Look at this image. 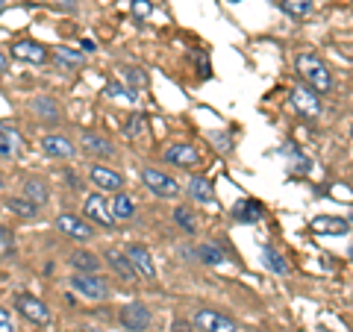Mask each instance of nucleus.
I'll list each match as a JSON object with an SVG mask.
<instances>
[{
	"label": "nucleus",
	"instance_id": "nucleus-10",
	"mask_svg": "<svg viewBox=\"0 0 353 332\" xmlns=\"http://www.w3.org/2000/svg\"><path fill=\"white\" fill-rule=\"evenodd\" d=\"M309 229L318 232V236H347L350 220L336 218V215H318L309 220Z\"/></svg>",
	"mask_w": 353,
	"mask_h": 332
},
{
	"label": "nucleus",
	"instance_id": "nucleus-7",
	"mask_svg": "<svg viewBox=\"0 0 353 332\" xmlns=\"http://www.w3.org/2000/svg\"><path fill=\"white\" fill-rule=\"evenodd\" d=\"M57 227H59V232H65V236H71V238H77V241L94 238V227L88 224V220L77 218V215H59V218H57Z\"/></svg>",
	"mask_w": 353,
	"mask_h": 332
},
{
	"label": "nucleus",
	"instance_id": "nucleus-33",
	"mask_svg": "<svg viewBox=\"0 0 353 332\" xmlns=\"http://www.w3.org/2000/svg\"><path fill=\"white\" fill-rule=\"evenodd\" d=\"M0 332H15V324H12V315L0 306Z\"/></svg>",
	"mask_w": 353,
	"mask_h": 332
},
{
	"label": "nucleus",
	"instance_id": "nucleus-14",
	"mask_svg": "<svg viewBox=\"0 0 353 332\" xmlns=\"http://www.w3.org/2000/svg\"><path fill=\"white\" fill-rule=\"evenodd\" d=\"M106 262H109V268H112V271L121 276V280H127V282H136L139 271H136V264L130 262V256H127V253L106 250Z\"/></svg>",
	"mask_w": 353,
	"mask_h": 332
},
{
	"label": "nucleus",
	"instance_id": "nucleus-13",
	"mask_svg": "<svg viewBox=\"0 0 353 332\" xmlns=\"http://www.w3.org/2000/svg\"><path fill=\"white\" fill-rule=\"evenodd\" d=\"M12 56L21 62H30V65H41V62H48V50H44L39 41H15Z\"/></svg>",
	"mask_w": 353,
	"mask_h": 332
},
{
	"label": "nucleus",
	"instance_id": "nucleus-32",
	"mask_svg": "<svg viewBox=\"0 0 353 332\" xmlns=\"http://www.w3.org/2000/svg\"><path fill=\"white\" fill-rule=\"evenodd\" d=\"M132 15L136 18H148V15H153V3L150 0H132Z\"/></svg>",
	"mask_w": 353,
	"mask_h": 332
},
{
	"label": "nucleus",
	"instance_id": "nucleus-9",
	"mask_svg": "<svg viewBox=\"0 0 353 332\" xmlns=\"http://www.w3.org/2000/svg\"><path fill=\"white\" fill-rule=\"evenodd\" d=\"M165 162L176 165V168H194L197 162H201V153L194 150V145H185V141H176L165 150Z\"/></svg>",
	"mask_w": 353,
	"mask_h": 332
},
{
	"label": "nucleus",
	"instance_id": "nucleus-38",
	"mask_svg": "<svg viewBox=\"0 0 353 332\" xmlns=\"http://www.w3.org/2000/svg\"><path fill=\"white\" fill-rule=\"evenodd\" d=\"M174 332H185V324H174Z\"/></svg>",
	"mask_w": 353,
	"mask_h": 332
},
{
	"label": "nucleus",
	"instance_id": "nucleus-26",
	"mask_svg": "<svg viewBox=\"0 0 353 332\" xmlns=\"http://www.w3.org/2000/svg\"><path fill=\"white\" fill-rule=\"evenodd\" d=\"M197 259H201L203 264H212V268H215V264H224L227 262V256L215 245H201V247H197Z\"/></svg>",
	"mask_w": 353,
	"mask_h": 332
},
{
	"label": "nucleus",
	"instance_id": "nucleus-11",
	"mask_svg": "<svg viewBox=\"0 0 353 332\" xmlns=\"http://www.w3.org/2000/svg\"><path fill=\"white\" fill-rule=\"evenodd\" d=\"M15 306H18V312L24 315L27 320H32V324H39V326H44L50 320L48 306H44L41 300H36V297H30V294H21L15 300Z\"/></svg>",
	"mask_w": 353,
	"mask_h": 332
},
{
	"label": "nucleus",
	"instance_id": "nucleus-24",
	"mask_svg": "<svg viewBox=\"0 0 353 332\" xmlns=\"http://www.w3.org/2000/svg\"><path fill=\"white\" fill-rule=\"evenodd\" d=\"M283 12H289L292 18H306L312 12V0H280Z\"/></svg>",
	"mask_w": 353,
	"mask_h": 332
},
{
	"label": "nucleus",
	"instance_id": "nucleus-19",
	"mask_svg": "<svg viewBox=\"0 0 353 332\" xmlns=\"http://www.w3.org/2000/svg\"><path fill=\"white\" fill-rule=\"evenodd\" d=\"M189 194L194 197L197 203H212L215 200L212 185H209V180H203V176H192L189 180Z\"/></svg>",
	"mask_w": 353,
	"mask_h": 332
},
{
	"label": "nucleus",
	"instance_id": "nucleus-4",
	"mask_svg": "<svg viewBox=\"0 0 353 332\" xmlns=\"http://www.w3.org/2000/svg\"><path fill=\"white\" fill-rule=\"evenodd\" d=\"M141 180H145V185L150 188L157 197H165V200H171V197L180 194V185H176V180H171L168 174L162 171H153V168H141Z\"/></svg>",
	"mask_w": 353,
	"mask_h": 332
},
{
	"label": "nucleus",
	"instance_id": "nucleus-6",
	"mask_svg": "<svg viewBox=\"0 0 353 332\" xmlns=\"http://www.w3.org/2000/svg\"><path fill=\"white\" fill-rule=\"evenodd\" d=\"M83 212L94 220V224H103V227H112L115 224V212H112V206H106V197L103 194H88L85 197V203H83Z\"/></svg>",
	"mask_w": 353,
	"mask_h": 332
},
{
	"label": "nucleus",
	"instance_id": "nucleus-23",
	"mask_svg": "<svg viewBox=\"0 0 353 332\" xmlns=\"http://www.w3.org/2000/svg\"><path fill=\"white\" fill-rule=\"evenodd\" d=\"M262 262H265V268L274 271V273H289V264H285V259L280 256L277 250H271V247L262 250Z\"/></svg>",
	"mask_w": 353,
	"mask_h": 332
},
{
	"label": "nucleus",
	"instance_id": "nucleus-16",
	"mask_svg": "<svg viewBox=\"0 0 353 332\" xmlns=\"http://www.w3.org/2000/svg\"><path fill=\"white\" fill-rule=\"evenodd\" d=\"M24 150V138H21V132L0 124V156L9 159V156H18V153Z\"/></svg>",
	"mask_w": 353,
	"mask_h": 332
},
{
	"label": "nucleus",
	"instance_id": "nucleus-31",
	"mask_svg": "<svg viewBox=\"0 0 353 332\" xmlns=\"http://www.w3.org/2000/svg\"><path fill=\"white\" fill-rule=\"evenodd\" d=\"M174 220H176V224H180L185 232H194V218H192V212H189V209H176V212H174Z\"/></svg>",
	"mask_w": 353,
	"mask_h": 332
},
{
	"label": "nucleus",
	"instance_id": "nucleus-30",
	"mask_svg": "<svg viewBox=\"0 0 353 332\" xmlns=\"http://www.w3.org/2000/svg\"><path fill=\"white\" fill-rule=\"evenodd\" d=\"M36 112H41L48 121H57V118H59V109L53 106L50 97H39V101H36Z\"/></svg>",
	"mask_w": 353,
	"mask_h": 332
},
{
	"label": "nucleus",
	"instance_id": "nucleus-34",
	"mask_svg": "<svg viewBox=\"0 0 353 332\" xmlns=\"http://www.w3.org/2000/svg\"><path fill=\"white\" fill-rule=\"evenodd\" d=\"M124 76H127V83H132V85H145V74H141L139 68H124Z\"/></svg>",
	"mask_w": 353,
	"mask_h": 332
},
{
	"label": "nucleus",
	"instance_id": "nucleus-12",
	"mask_svg": "<svg viewBox=\"0 0 353 332\" xmlns=\"http://www.w3.org/2000/svg\"><path fill=\"white\" fill-rule=\"evenodd\" d=\"M88 176H92V183L97 188H103V191H121V185H124V176L115 174L112 168H103V165H92Z\"/></svg>",
	"mask_w": 353,
	"mask_h": 332
},
{
	"label": "nucleus",
	"instance_id": "nucleus-2",
	"mask_svg": "<svg viewBox=\"0 0 353 332\" xmlns=\"http://www.w3.org/2000/svg\"><path fill=\"white\" fill-rule=\"evenodd\" d=\"M192 320L201 332H239L236 320L215 312V309H197V312L192 315Z\"/></svg>",
	"mask_w": 353,
	"mask_h": 332
},
{
	"label": "nucleus",
	"instance_id": "nucleus-37",
	"mask_svg": "<svg viewBox=\"0 0 353 332\" xmlns=\"http://www.w3.org/2000/svg\"><path fill=\"white\" fill-rule=\"evenodd\" d=\"M3 71H6V56L0 53V74H3Z\"/></svg>",
	"mask_w": 353,
	"mask_h": 332
},
{
	"label": "nucleus",
	"instance_id": "nucleus-1",
	"mask_svg": "<svg viewBox=\"0 0 353 332\" xmlns=\"http://www.w3.org/2000/svg\"><path fill=\"white\" fill-rule=\"evenodd\" d=\"M294 68H297V74H301L303 85H309L312 92L324 94V92L333 88V76H330V68L324 65V59H318V53H309V50L297 53V56H294Z\"/></svg>",
	"mask_w": 353,
	"mask_h": 332
},
{
	"label": "nucleus",
	"instance_id": "nucleus-20",
	"mask_svg": "<svg viewBox=\"0 0 353 332\" xmlns=\"http://www.w3.org/2000/svg\"><path fill=\"white\" fill-rule=\"evenodd\" d=\"M233 215H236L239 220H245V224H253V220H259L262 206H259L256 200H239L236 209H233Z\"/></svg>",
	"mask_w": 353,
	"mask_h": 332
},
{
	"label": "nucleus",
	"instance_id": "nucleus-17",
	"mask_svg": "<svg viewBox=\"0 0 353 332\" xmlns=\"http://www.w3.org/2000/svg\"><path fill=\"white\" fill-rule=\"evenodd\" d=\"M41 150L48 153V156H53V159H71L77 147L65 136H44L41 138Z\"/></svg>",
	"mask_w": 353,
	"mask_h": 332
},
{
	"label": "nucleus",
	"instance_id": "nucleus-35",
	"mask_svg": "<svg viewBox=\"0 0 353 332\" xmlns=\"http://www.w3.org/2000/svg\"><path fill=\"white\" fill-rule=\"evenodd\" d=\"M141 127H145V118H141V115H136V118H132L130 124H127V136H130V138H136L139 132H141Z\"/></svg>",
	"mask_w": 353,
	"mask_h": 332
},
{
	"label": "nucleus",
	"instance_id": "nucleus-15",
	"mask_svg": "<svg viewBox=\"0 0 353 332\" xmlns=\"http://www.w3.org/2000/svg\"><path fill=\"white\" fill-rule=\"evenodd\" d=\"M127 256H130V262H132V264H136L139 276H145V280H153V276H157V268H153V259H150L148 247H141V245H130V247H127Z\"/></svg>",
	"mask_w": 353,
	"mask_h": 332
},
{
	"label": "nucleus",
	"instance_id": "nucleus-39",
	"mask_svg": "<svg viewBox=\"0 0 353 332\" xmlns=\"http://www.w3.org/2000/svg\"><path fill=\"white\" fill-rule=\"evenodd\" d=\"M3 9H6V0H0V15H3Z\"/></svg>",
	"mask_w": 353,
	"mask_h": 332
},
{
	"label": "nucleus",
	"instance_id": "nucleus-8",
	"mask_svg": "<svg viewBox=\"0 0 353 332\" xmlns=\"http://www.w3.org/2000/svg\"><path fill=\"white\" fill-rule=\"evenodd\" d=\"M121 324L130 332H145L150 326V312L141 303H127L121 309Z\"/></svg>",
	"mask_w": 353,
	"mask_h": 332
},
{
	"label": "nucleus",
	"instance_id": "nucleus-40",
	"mask_svg": "<svg viewBox=\"0 0 353 332\" xmlns=\"http://www.w3.org/2000/svg\"><path fill=\"white\" fill-rule=\"evenodd\" d=\"M233 3H239V0H233Z\"/></svg>",
	"mask_w": 353,
	"mask_h": 332
},
{
	"label": "nucleus",
	"instance_id": "nucleus-5",
	"mask_svg": "<svg viewBox=\"0 0 353 332\" xmlns=\"http://www.w3.org/2000/svg\"><path fill=\"white\" fill-rule=\"evenodd\" d=\"M71 285H74V291H80L88 300H106L109 297V285L94 273H74Z\"/></svg>",
	"mask_w": 353,
	"mask_h": 332
},
{
	"label": "nucleus",
	"instance_id": "nucleus-21",
	"mask_svg": "<svg viewBox=\"0 0 353 332\" xmlns=\"http://www.w3.org/2000/svg\"><path fill=\"white\" fill-rule=\"evenodd\" d=\"M71 264L77 268V273H97V268H101V262H97L92 253H83V250H77L74 256H71Z\"/></svg>",
	"mask_w": 353,
	"mask_h": 332
},
{
	"label": "nucleus",
	"instance_id": "nucleus-25",
	"mask_svg": "<svg viewBox=\"0 0 353 332\" xmlns=\"http://www.w3.org/2000/svg\"><path fill=\"white\" fill-rule=\"evenodd\" d=\"M112 212H115V218H118V220H130L132 215H136V203H132L127 194H115Z\"/></svg>",
	"mask_w": 353,
	"mask_h": 332
},
{
	"label": "nucleus",
	"instance_id": "nucleus-22",
	"mask_svg": "<svg viewBox=\"0 0 353 332\" xmlns=\"http://www.w3.org/2000/svg\"><path fill=\"white\" fill-rule=\"evenodd\" d=\"M24 194L30 197V203H36V206H41V203H48V185H44L41 180H27L24 183Z\"/></svg>",
	"mask_w": 353,
	"mask_h": 332
},
{
	"label": "nucleus",
	"instance_id": "nucleus-29",
	"mask_svg": "<svg viewBox=\"0 0 353 332\" xmlns=\"http://www.w3.org/2000/svg\"><path fill=\"white\" fill-rule=\"evenodd\" d=\"M57 62H62V65H71V68H77V65H83V62H85V56H83V53H77V50L59 48V50H57Z\"/></svg>",
	"mask_w": 353,
	"mask_h": 332
},
{
	"label": "nucleus",
	"instance_id": "nucleus-18",
	"mask_svg": "<svg viewBox=\"0 0 353 332\" xmlns=\"http://www.w3.org/2000/svg\"><path fill=\"white\" fill-rule=\"evenodd\" d=\"M80 145H83V150H88V153H94V156H112V145H109L106 138H101V136H94V132H83L80 136Z\"/></svg>",
	"mask_w": 353,
	"mask_h": 332
},
{
	"label": "nucleus",
	"instance_id": "nucleus-28",
	"mask_svg": "<svg viewBox=\"0 0 353 332\" xmlns=\"http://www.w3.org/2000/svg\"><path fill=\"white\" fill-rule=\"evenodd\" d=\"M103 94H109V97H118V101H136V92L132 88H124V85H118V83H109L106 88H103Z\"/></svg>",
	"mask_w": 353,
	"mask_h": 332
},
{
	"label": "nucleus",
	"instance_id": "nucleus-36",
	"mask_svg": "<svg viewBox=\"0 0 353 332\" xmlns=\"http://www.w3.org/2000/svg\"><path fill=\"white\" fill-rule=\"evenodd\" d=\"M59 6H65V9H68V12H74V9H77L74 0H59Z\"/></svg>",
	"mask_w": 353,
	"mask_h": 332
},
{
	"label": "nucleus",
	"instance_id": "nucleus-3",
	"mask_svg": "<svg viewBox=\"0 0 353 332\" xmlns=\"http://www.w3.org/2000/svg\"><path fill=\"white\" fill-rule=\"evenodd\" d=\"M289 101L303 118H318L321 115V97H318V92H312L309 85H294Z\"/></svg>",
	"mask_w": 353,
	"mask_h": 332
},
{
	"label": "nucleus",
	"instance_id": "nucleus-27",
	"mask_svg": "<svg viewBox=\"0 0 353 332\" xmlns=\"http://www.w3.org/2000/svg\"><path fill=\"white\" fill-rule=\"evenodd\" d=\"M6 209H9V212H15V215H21V218H36V203H30V200H18V197H9Z\"/></svg>",
	"mask_w": 353,
	"mask_h": 332
}]
</instances>
